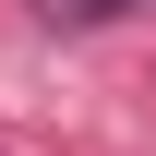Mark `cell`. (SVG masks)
Instances as JSON below:
<instances>
[{"mask_svg":"<svg viewBox=\"0 0 156 156\" xmlns=\"http://www.w3.org/2000/svg\"><path fill=\"white\" fill-rule=\"evenodd\" d=\"M48 12H72V24H96V12H120V0H48Z\"/></svg>","mask_w":156,"mask_h":156,"instance_id":"cell-1","label":"cell"}]
</instances>
